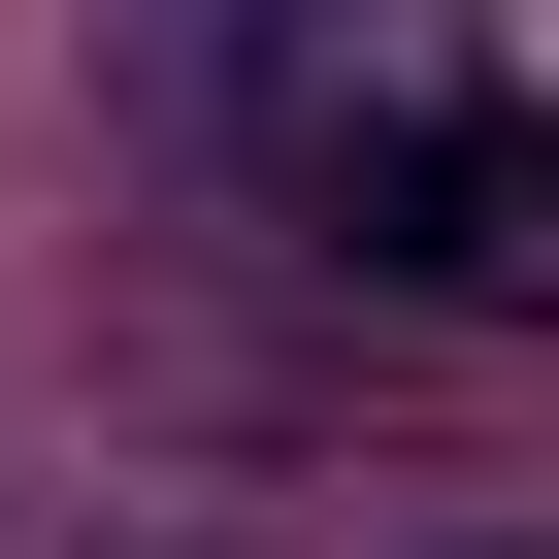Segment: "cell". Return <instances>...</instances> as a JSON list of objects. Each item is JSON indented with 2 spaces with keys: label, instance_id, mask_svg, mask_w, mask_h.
Returning <instances> with one entry per match:
<instances>
[{
  "label": "cell",
  "instance_id": "1",
  "mask_svg": "<svg viewBox=\"0 0 559 559\" xmlns=\"http://www.w3.org/2000/svg\"><path fill=\"white\" fill-rule=\"evenodd\" d=\"M230 132H263V198H297L330 263L559 330V0H263L230 34Z\"/></svg>",
  "mask_w": 559,
  "mask_h": 559
}]
</instances>
